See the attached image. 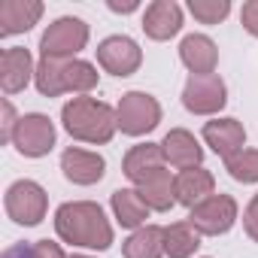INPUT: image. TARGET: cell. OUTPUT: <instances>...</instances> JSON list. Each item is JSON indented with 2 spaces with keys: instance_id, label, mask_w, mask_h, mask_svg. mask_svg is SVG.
Listing matches in <instances>:
<instances>
[{
  "instance_id": "19",
  "label": "cell",
  "mask_w": 258,
  "mask_h": 258,
  "mask_svg": "<svg viewBox=\"0 0 258 258\" xmlns=\"http://www.w3.org/2000/svg\"><path fill=\"white\" fill-rule=\"evenodd\" d=\"M173 188H176V201L195 210L198 204H204L207 198H213L216 179H213V173L204 170V167H188V170H182V173L173 179Z\"/></svg>"
},
{
  "instance_id": "11",
  "label": "cell",
  "mask_w": 258,
  "mask_h": 258,
  "mask_svg": "<svg viewBox=\"0 0 258 258\" xmlns=\"http://www.w3.org/2000/svg\"><path fill=\"white\" fill-rule=\"evenodd\" d=\"M204 140L207 146L219 155V158H234L237 152H243L246 143V131L237 118H213L204 124Z\"/></svg>"
},
{
  "instance_id": "6",
  "label": "cell",
  "mask_w": 258,
  "mask_h": 258,
  "mask_svg": "<svg viewBox=\"0 0 258 258\" xmlns=\"http://www.w3.org/2000/svg\"><path fill=\"white\" fill-rule=\"evenodd\" d=\"M46 207H49V198L43 185L34 179H19L7 188V216L25 228L40 225L46 219Z\"/></svg>"
},
{
  "instance_id": "8",
  "label": "cell",
  "mask_w": 258,
  "mask_h": 258,
  "mask_svg": "<svg viewBox=\"0 0 258 258\" xmlns=\"http://www.w3.org/2000/svg\"><path fill=\"white\" fill-rule=\"evenodd\" d=\"M234 222H237V201L231 195H213L204 204H198L188 216V225L207 237H219V234L231 231Z\"/></svg>"
},
{
  "instance_id": "20",
  "label": "cell",
  "mask_w": 258,
  "mask_h": 258,
  "mask_svg": "<svg viewBox=\"0 0 258 258\" xmlns=\"http://www.w3.org/2000/svg\"><path fill=\"white\" fill-rule=\"evenodd\" d=\"M112 213L118 219L121 228H143L149 219V207L143 204V198L137 195V188H118L112 191Z\"/></svg>"
},
{
  "instance_id": "14",
  "label": "cell",
  "mask_w": 258,
  "mask_h": 258,
  "mask_svg": "<svg viewBox=\"0 0 258 258\" xmlns=\"http://www.w3.org/2000/svg\"><path fill=\"white\" fill-rule=\"evenodd\" d=\"M161 152H164V161H170L173 167H182V170H188V167H201V161H204V149H201V143L195 140V134L185 131V127H173V131L164 134V140H161Z\"/></svg>"
},
{
  "instance_id": "10",
  "label": "cell",
  "mask_w": 258,
  "mask_h": 258,
  "mask_svg": "<svg viewBox=\"0 0 258 258\" xmlns=\"http://www.w3.org/2000/svg\"><path fill=\"white\" fill-rule=\"evenodd\" d=\"M97 64L112 76H131L143 64V52L131 37H106L97 46Z\"/></svg>"
},
{
  "instance_id": "1",
  "label": "cell",
  "mask_w": 258,
  "mask_h": 258,
  "mask_svg": "<svg viewBox=\"0 0 258 258\" xmlns=\"http://www.w3.org/2000/svg\"><path fill=\"white\" fill-rule=\"evenodd\" d=\"M55 231L64 243H73V246H85V249L112 246V225L106 222L103 210L91 201H70L58 207Z\"/></svg>"
},
{
  "instance_id": "2",
  "label": "cell",
  "mask_w": 258,
  "mask_h": 258,
  "mask_svg": "<svg viewBox=\"0 0 258 258\" xmlns=\"http://www.w3.org/2000/svg\"><path fill=\"white\" fill-rule=\"evenodd\" d=\"M61 121H64V131L73 140L82 143H109L115 127H118V115L109 103L94 100V97H73L64 103L61 109Z\"/></svg>"
},
{
  "instance_id": "21",
  "label": "cell",
  "mask_w": 258,
  "mask_h": 258,
  "mask_svg": "<svg viewBox=\"0 0 258 258\" xmlns=\"http://www.w3.org/2000/svg\"><path fill=\"white\" fill-rule=\"evenodd\" d=\"M173 179H176V176H170V170L164 167V170H158L155 176H149L143 185H137V195L143 198V204H146L149 210L164 213V210H170V207H173V201H176Z\"/></svg>"
},
{
  "instance_id": "13",
  "label": "cell",
  "mask_w": 258,
  "mask_h": 258,
  "mask_svg": "<svg viewBox=\"0 0 258 258\" xmlns=\"http://www.w3.org/2000/svg\"><path fill=\"white\" fill-rule=\"evenodd\" d=\"M61 170L70 182L76 185H94L103 179L106 173V161L97 152H85V149H67L61 155Z\"/></svg>"
},
{
  "instance_id": "25",
  "label": "cell",
  "mask_w": 258,
  "mask_h": 258,
  "mask_svg": "<svg viewBox=\"0 0 258 258\" xmlns=\"http://www.w3.org/2000/svg\"><path fill=\"white\" fill-rule=\"evenodd\" d=\"M188 13L204 25H219L231 13V4L228 0H188Z\"/></svg>"
},
{
  "instance_id": "27",
  "label": "cell",
  "mask_w": 258,
  "mask_h": 258,
  "mask_svg": "<svg viewBox=\"0 0 258 258\" xmlns=\"http://www.w3.org/2000/svg\"><path fill=\"white\" fill-rule=\"evenodd\" d=\"M240 22H243V28H246L252 37H258V0H249V4H243Z\"/></svg>"
},
{
  "instance_id": "12",
  "label": "cell",
  "mask_w": 258,
  "mask_h": 258,
  "mask_svg": "<svg viewBox=\"0 0 258 258\" xmlns=\"http://www.w3.org/2000/svg\"><path fill=\"white\" fill-rule=\"evenodd\" d=\"M182 28V10L173 0H155L143 13V31L152 40H170Z\"/></svg>"
},
{
  "instance_id": "3",
  "label": "cell",
  "mask_w": 258,
  "mask_h": 258,
  "mask_svg": "<svg viewBox=\"0 0 258 258\" xmlns=\"http://www.w3.org/2000/svg\"><path fill=\"white\" fill-rule=\"evenodd\" d=\"M34 82L43 97H58L64 91H91L97 85V70L94 64L79 58H40Z\"/></svg>"
},
{
  "instance_id": "31",
  "label": "cell",
  "mask_w": 258,
  "mask_h": 258,
  "mask_svg": "<svg viewBox=\"0 0 258 258\" xmlns=\"http://www.w3.org/2000/svg\"><path fill=\"white\" fill-rule=\"evenodd\" d=\"M140 4H134V0H127V4H118V0H109V10L112 13H134Z\"/></svg>"
},
{
  "instance_id": "26",
  "label": "cell",
  "mask_w": 258,
  "mask_h": 258,
  "mask_svg": "<svg viewBox=\"0 0 258 258\" xmlns=\"http://www.w3.org/2000/svg\"><path fill=\"white\" fill-rule=\"evenodd\" d=\"M243 228H246V234L258 243V195L249 201V207H246V213H243Z\"/></svg>"
},
{
  "instance_id": "29",
  "label": "cell",
  "mask_w": 258,
  "mask_h": 258,
  "mask_svg": "<svg viewBox=\"0 0 258 258\" xmlns=\"http://www.w3.org/2000/svg\"><path fill=\"white\" fill-rule=\"evenodd\" d=\"M16 127H19V118H16V109H13V103L10 100H4V140H13V134H16Z\"/></svg>"
},
{
  "instance_id": "22",
  "label": "cell",
  "mask_w": 258,
  "mask_h": 258,
  "mask_svg": "<svg viewBox=\"0 0 258 258\" xmlns=\"http://www.w3.org/2000/svg\"><path fill=\"white\" fill-rule=\"evenodd\" d=\"M124 258H161L164 255V228L143 225L124 240Z\"/></svg>"
},
{
  "instance_id": "4",
  "label": "cell",
  "mask_w": 258,
  "mask_h": 258,
  "mask_svg": "<svg viewBox=\"0 0 258 258\" xmlns=\"http://www.w3.org/2000/svg\"><path fill=\"white\" fill-rule=\"evenodd\" d=\"M115 115H118L121 134L143 137V134H149V131L158 127V121H161V103L152 94H146V91H127V94H121V100L115 106Z\"/></svg>"
},
{
  "instance_id": "5",
  "label": "cell",
  "mask_w": 258,
  "mask_h": 258,
  "mask_svg": "<svg viewBox=\"0 0 258 258\" xmlns=\"http://www.w3.org/2000/svg\"><path fill=\"white\" fill-rule=\"evenodd\" d=\"M85 43H88V25L76 16H64L46 28V34L40 37V52L43 58H73L76 52L85 49Z\"/></svg>"
},
{
  "instance_id": "24",
  "label": "cell",
  "mask_w": 258,
  "mask_h": 258,
  "mask_svg": "<svg viewBox=\"0 0 258 258\" xmlns=\"http://www.w3.org/2000/svg\"><path fill=\"white\" fill-rule=\"evenodd\" d=\"M225 170L237 182H258V149H243L225 161Z\"/></svg>"
},
{
  "instance_id": "23",
  "label": "cell",
  "mask_w": 258,
  "mask_h": 258,
  "mask_svg": "<svg viewBox=\"0 0 258 258\" xmlns=\"http://www.w3.org/2000/svg\"><path fill=\"white\" fill-rule=\"evenodd\" d=\"M201 246V234L188 222H173L164 228V255L167 258H191Z\"/></svg>"
},
{
  "instance_id": "18",
  "label": "cell",
  "mask_w": 258,
  "mask_h": 258,
  "mask_svg": "<svg viewBox=\"0 0 258 258\" xmlns=\"http://www.w3.org/2000/svg\"><path fill=\"white\" fill-rule=\"evenodd\" d=\"M34 61H31V52L22 49V46H13L0 55V85H4L7 94H16L28 85V79L34 76Z\"/></svg>"
},
{
  "instance_id": "9",
  "label": "cell",
  "mask_w": 258,
  "mask_h": 258,
  "mask_svg": "<svg viewBox=\"0 0 258 258\" xmlns=\"http://www.w3.org/2000/svg\"><path fill=\"white\" fill-rule=\"evenodd\" d=\"M182 103L195 115H213L228 103V88L225 82L210 73V76H191L182 88Z\"/></svg>"
},
{
  "instance_id": "7",
  "label": "cell",
  "mask_w": 258,
  "mask_h": 258,
  "mask_svg": "<svg viewBox=\"0 0 258 258\" xmlns=\"http://www.w3.org/2000/svg\"><path fill=\"white\" fill-rule=\"evenodd\" d=\"M13 143H16V149L25 158H43V155H49L52 146H55V124H52V118L43 115V112L22 115L16 134H13Z\"/></svg>"
},
{
  "instance_id": "15",
  "label": "cell",
  "mask_w": 258,
  "mask_h": 258,
  "mask_svg": "<svg viewBox=\"0 0 258 258\" xmlns=\"http://www.w3.org/2000/svg\"><path fill=\"white\" fill-rule=\"evenodd\" d=\"M179 58L191 70V76H210L219 64V49L210 37L204 34H188L179 43Z\"/></svg>"
},
{
  "instance_id": "32",
  "label": "cell",
  "mask_w": 258,
  "mask_h": 258,
  "mask_svg": "<svg viewBox=\"0 0 258 258\" xmlns=\"http://www.w3.org/2000/svg\"><path fill=\"white\" fill-rule=\"evenodd\" d=\"M73 258H91V255H73Z\"/></svg>"
},
{
  "instance_id": "17",
  "label": "cell",
  "mask_w": 258,
  "mask_h": 258,
  "mask_svg": "<svg viewBox=\"0 0 258 258\" xmlns=\"http://www.w3.org/2000/svg\"><path fill=\"white\" fill-rule=\"evenodd\" d=\"M43 16L40 0H4L0 4V34L13 37L22 31H31Z\"/></svg>"
},
{
  "instance_id": "16",
  "label": "cell",
  "mask_w": 258,
  "mask_h": 258,
  "mask_svg": "<svg viewBox=\"0 0 258 258\" xmlns=\"http://www.w3.org/2000/svg\"><path fill=\"white\" fill-rule=\"evenodd\" d=\"M124 176L131 179L134 185H143L149 176H155L158 170H164V152L158 143H140L134 146L131 152L124 155V164H121Z\"/></svg>"
},
{
  "instance_id": "28",
  "label": "cell",
  "mask_w": 258,
  "mask_h": 258,
  "mask_svg": "<svg viewBox=\"0 0 258 258\" xmlns=\"http://www.w3.org/2000/svg\"><path fill=\"white\" fill-rule=\"evenodd\" d=\"M34 258H67V255H64V249H61L58 243H52V240H37V243H34Z\"/></svg>"
},
{
  "instance_id": "30",
  "label": "cell",
  "mask_w": 258,
  "mask_h": 258,
  "mask_svg": "<svg viewBox=\"0 0 258 258\" xmlns=\"http://www.w3.org/2000/svg\"><path fill=\"white\" fill-rule=\"evenodd\" d=\"M4 258H34V246H25V243H16L4 252Z\"/></svg>"
}]
</instances>
